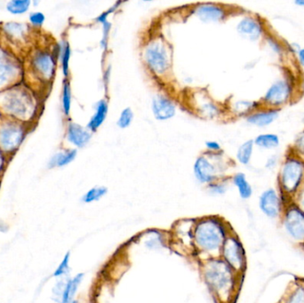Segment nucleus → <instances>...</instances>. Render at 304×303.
Wrapping results in <instances>:
<instances>
[{
    "instance_id": "obj_1",
    "label": "nucleus",
    "mask_w": 304,
    "mask_h": 303,
    "mask_svg": "<svg viewBox=\"0 0 304 303\" xmlns=\"http://www.w3.org/2000/svg\"><path fill=\"white\" fill-rule=\"evenodd\" d=\"M200 273L217 303H235L243 276L227 265L220 257L199 262Z\"/></svg>"
},
{
    "instance_id": "obj_2",
    "label": "nucleus",
    "mask_w": 304,
    "mask_h": 303,
    "mask_svg": "<svg viewBox=\"0 0 304 303\" xmlns=\"http://www.w3.org/2000/svg\"><path fill=\"white\" fill-rule=\"evenodd\" d=\"M232 231L230 224L222 216L196 218L193 227L194 256L199 262L219 257L226 238Z\"/></svg>"
},
{
    "instance_id": "obj_3",
    "label": "nucleus",
    "mask_w": 304,
    "mask_h": 303,
    "mask_svg": "<svg viewBox=\"0 0 304 303\" xmlns=\"http://www.w3.org/2000/svg\"><path fill=\"white\" fill-rule=\"evenodd\" d=\"M304 184V160L296 155L288 156L282 164L278 185L283 199L298 194Z\"/></svg>"
},
{
    "instance_id": "obj_4",
    "label": "nucleus",
    "mask_w": 304,
    "mask_h": 303,
    "mask_svg": "<svg viewBox=\"0 0 304 303\" xmlns=\"http://www.w3.org/2000/svg\"><path fill=\"white\" fill-rule=\"evenodd\" d=\"M219 257L236 273L244 275L248 266L247 253L239 236L234 230L226 238Z\"/></svg>"
},
{
    "instance_id": "obj_5",
    "label": "nucleus",
    "mask_w": 304,
    "mask_h": 303,
    "mask_svg": "<svg viewBox=\"0 0 304 303\" xmlns=\"http://www.w3.org/2000/svg\"><path fill=\"white\" fill-rule=\"evenodd\" d=\"M280 220L287 235L297 243L304 245V209L296 203L287 202Z\"/></svg>"
},
{
    "instance_id": "obj_6",
    "label": "nucleus",
    "mask_w": 304,
    "mask_h": 303,
    "mask_svg": "<svg viewBox=\"0 0 304 303\" xmlns=\"http://www.w3.org/2000/svg\"><path fill=\"white\" fill-rule=\"evenodd\" d=\"M292 94V83L287 79H278L268 88L261 102L264 108L280 109L291 101Z\"/></svg>"
},
{
    "instance_id": "obj_7",
    "label": "nucleus",
    "mask_w": 304,
    "mask_h": 303,
    "mask_svg": "<svg viewBox=\"0 0 304 303\" xmlns=\"http://www.w3.org/2000/svg\"><path fill=\"white\" fill-rule=\"evenodd\" d=\"M144 60L155 74H165L170 66V55L164 43L156 40L147 45L144 50Z\"/></svg>"
},
{
    "instance_id": "obj_8",
    "label": "nucleus",
    "mask_w": 304,
    "mask_h": 303,
    "mask_svg": "<svg viewBox=\"0 0 304 303\" xmlns=\"http://www.w3.org/2000/svg\"><path fill=\"white\" fill-rule=\"evenodd\" d=\"M285 206V200L282 195L273 188L267 189L260 196V210L269 219H281Z\"/></svg>"
},
{
    "instance_id": "obj_9",
    "label": "nucleus",
    "mask_w": 304,
    "mask_h": 303,
    "mask_svg": "<svg viewBox=\"0 0 304 303\" xmlns=\"http://www.w3.org/2000/svg\"><path fill=\"white\" fill-rule=\"evenodd\" d=\"M195 219H183L176 221L172 228V238L175 246L181 247L184 252L194 255L193 227Z\"/></svg>"
},
{
    "instance_id": "obj_10",
    "label": "nucleus",
    "mask_w": 304,
    "mask_h": 303,
    "mask_svg": "<svg viewBox=\"0 0 304 303\" xmlns=\"http://www.w3.org/2000/svg\"><path fill=\"white\" fill-rule=\"evenodd\" d=\"M24 138L22 127L15 123H6L0 127V148L7 152L16 150Z\"/></svg>"
},
{
    "instance_id": "obj_11",
    "label": "nucleus",
    "mask_w": 304,
    "mask_h": 303,
    "mask_svg": "<svg viewBox=\"0 0 304 303\" xmlns=\"http://www.w3.org/2000/svg\"><path fill=\"white\" fill-rule=\"evenodd\" d=\"M236 30L242 38L250 41H257L263 37L264 29L262 22L253 16H247L236 26Z\"/></svg>"
},
{
    "instance_id": "obj_12",
    "label": "nucleus",
    "mask_w": 304,
    "mask_h": 303,
    "mask_svg": "<svg viewBox=\"0 0 304 303\" xmlns=\"http://www.w3.org/2000/svg\"><path fill=\"white\" fill-rule=\"evenodd\" d=\"M194 174L200 184H210L217 181V169L206 157H199L194 165Z\"/></svg>"
},
{
    "instance_id": "obj_13",
    "label": "nucleus",
    "mask_w": 304,
    "mask_h": 303,
    "mask_svg": "<svg viewBox=\"0 0 304 303\" xmlns=\"http://www.w3.org/2000/svg\"><path fill=\"white\" fill-rule=\"evenodd\" d=\"M7 111L16 116H26L30 109V101L24 94H10L5 100Z\"/></svg>"
},
{
    "instance_id": "obj_14",
    "label": "nucleus",
    "mask_w": 304,
    "mask_h": 303,
    "mask_svg": "<svg viewBox=\"0 0 304 303\" xmlns=\"http://www.w3.org/2000/svg\"><path fill=\"white\" fill-rule=\"evenodd\" d=\"M279 113H280V109L263 107L248 116L247 121L248 123L258 128H265L274 123L275 120L278 119Z\"/></svg>"
},
{
    "instance_id": "obj_15",
    "label": "nucleus",
    "mask_w": 304,
    "mask_h": 303,
    "mask_svg": "<svg viewBox=\"0 0 304 303\" xmlns=\"http://www.w3.org/2000/svg\"><path fill=\"white\" fill-rule=\"evenodd\" d=\"M152 112L160 121L170 119L175 115V107L173 102L162 95H157L152 101Z\"/></svg>"
},
{
    "instance_id": "obj_16",
    "label": "nucleus",
    "mask_w": 304,
    "mask_h": 303,
    "mask_svg": "<svg viewBox=\"0 0 304 303\" xmlns=\"http://www.w3.org/2000/svg\"><path fill=\"white\" fill-rule=\"evenodd\" d=\"M35 71L44 79H50L53 77L55 69L54 58L48 52H41L36 54L33 59Z\"/></svg>"
},
{
    "instance_id": "obj_17",
    "label": "nucleus",
    "mask_w": 304,
    "mask_h": 303,
    "mask_svg": "<svg viewBox=\"0 0 304 303\" xmlns=\"http://www.w3.org/2000/svg\"><path fill=\"white\" fill-rule=\"evenodd\" d=\"M18 67L8 53L0 49V86H4L15 79L18 74Z\"/></svg>"
},
{
    "instance_id": "obj_18",
    "label": "nucleus",
    "mask_w": 304,
    "mask_h": 303,
    "mask_svg": "<svg viewBox=\"0 0 304 303\" xmlns=\"http://www.w3.org/2000/svg\"><path fill=\"white\" fill-rule=\"evenodd\" d=\"M196 15L204 23H217L224 19L225 11L214 4H203L196 8Z\"/></svg>"
},
{
    "instance_id": "obj_19",
    "label": "nucleus",
    "mask_w": 304,
    "mask_h": 303,
    "mask_svg": "<svg viewBox=\"0 0 304 303\" xmlns=\"http://www.w3.org/2000/svg\"><path fill=\"white\" fill-rule=\"evenodd\" d=\"M67 139L76 147L83 148L90 141V132L78 124L71 123L68 127Z\"/></svg>"
},
{
    "instance_id": "obj_20",
    "label": "nucleus",
    "mask_w": 304,
    "mask_h": 303,
    "mask_svg": "<svg viewBox=\"0 0 304 303\" xmlns=\"http://www.w3.org/2000/svg\"><path fill=\"white\" fill-rule=\"evenodd\" d=\"M85 278V274L78 273L74 277L67 278L64 284V291L60 296V303H72L75 299L76 294L79 291Z\"/></svg>"
},
{
    "instance_id": "obj_21",
    "label": "nucleus",
    "mask_w": 304,
    "mask_h": 303,
    "mask_svg": "<svg viewBox=\"0 0 304 303\" xmlns=\"http://www.w3.org/2000/svg\"><path fill=\"white\" fill-rule=\"evenodd\" d=\"M108 114V103L105 100H101L95 106V112L92 116L89 123L87 125V129L95 132L104 122Z\"/></svg>"
},
{
    "instance_id": "obj_22",
    "label": "nucleus",
    "mask_w": 304,
    "mask_h": 303,
    "mask_svg": "<svg viewBox=\"0 0 304 303\" xmlns=\"http://www.w3.org/2000/svg\"><path fill=\"white\" fill-rule=\"evenodd\" d=\"M232 183L236 190L238 191V194L241 199L247 200L249 199L253 195V188L249 181L247 180V176L243 172H237L233 176Z\"/></svg>"
},
{
    "instance_id": "obj_23",
    "label": "nucleus",
    "mask_w": 304,
    "mask_h": 303,
    "mask_svg": "<svg viewBox=\"0 0 304 303\" xmlns=\"http://www.w3.org/2000/svg\"><path fill=\"white\" fill-rule=\"evenodd\" d=\"M254 143L256 146L264 149V150H274L280 144L279 136L276 134L268 133L259 135L254 140Z\"/></svg>"
},
{
    "instance_id": "obj_24",
    "label": "nucleus",
    "mask_w": 304,
    "mask_h": 303,
    "mask_svg": "<svg viewBox=\"0 0 304 303\" xmlns=\"http://www.w3.org/2000/svg\"><path fill=\"white\" fill-rule=\"evenodd\" d=\"M76 156H77V150H76L58 152L51 157L50 161L48 162V167L53 168V167L65 166V165H69L71 162L73 161L75 159Z\"/></svg>"
},
{
    "instance_id": "obj_25",
    "label": "nucleus",
    "mask_w": 304,
    "mask_h": 303,
    "mask_svg": "<svg viewBox=\"0 0 304 303\" xmlns=\"http://www.w3.org/2000/svg\"><path fill=\"white\" fill-rule=\"evenodd\" d=\"M254 140H249L244 142L240 147L238 148L236 152V159L242 165H247L251 161L252 156L254 152Z\"/></svg>"
},
{
    "instance_id": "obj_26",
    "label": "nucleus",
    "mask_w": 304,
    "mask_h": 303,
    "mask_svg": "<svg viewBox=\"0 0 304 303\" xmlns=\"http://www.w3.org/2000/svg\"><path fill=\"white\" fill-rule=\"evenodd\" d=\"M107 193H108V189L104 186L93 187L83 195L81 201L84 204H93V203L98 202L101 199H103Z\"/></svg>"
},
{
    "instance_id": "obj_27",
    "label": "nucleus",
    "mask_w": 304,
    "mask_h": 303,
    "mask_svg": "<svg viewBox=\"0 0 304 303\" xmlns=\"http://www.w3.org/2000/svg\"><path fill=\"white\" fill-rule=\"evenodd\" d=\"M263 108L261 101H239L235 104V110L238 115H248Z\"/></svg>"
},
{
    "instance_id": "obj_28",
    "label": "nucleus",
    "mask_w": 304,
    "mask_h": 303,
    "mask_svg": "<svg viewBox=\"0 0 304 303\" xmlns=\"http://www.w3.org/2000/svg\"><path fill=\"white\" fill-rule=\"evenodd\" d=\"M30 4V0H13L8 2L7 9L13 15H22L29 10Z\"/></svg>"
},
{
    "instance_id": "obj_29",
    "label": "nucleus",
    "mask_w": 304,
    "mask_h": 303,
    "mask_svg": "<svg viewBox=\"0 0 304 303\" xmlns=\"http://www.w3.org/2000/svg\"><path fill=\"white\" fill-rule=\"evenodd\" d=\"M71 46L68 42H64V44L60 45V56L62 60V67L63 73L65 77L69 75V68H70V60H71Z\"/></svg>"
},
{
    "instance_id": "obj_30",
    "label": "nucleus",
    "mask_w": 304,
    "mask_h": 303,
    "mask_svg": "<svg viewBox=\"0 0 304 303\" xmlns=\"http://www.w3.org/2000/svg\"><path fill=\"white\" fill-rule=\"evenodd\" d=\"M71 270V253L68 252L64 255L62 262L59 263L55 270L53 271V277L57 278L66 277L70 273Z\"/></svg>"
},
{
    "instance_id": "obj_31",
    "label": "nucleus",
    "mask_w": 304,
    "mask_h": 303,
    "mask_svg": "<svg viewBox=\"0 0 304 303\" xmlns=\"http://www.w3.org/2000/svg\"><path fill=\"white\" fill-rule=\"evenodd\" d=\"M72 107V88L70 83H64V89H63V109L66 116L70 115Z\"/></svg>"
},
{
    "instance_id": "obj_32",
    "label": "nucleus",
    "mask_w": 304,
    "mask_h": 303,
    "mask_svg": "<svg viewBox=\"0 0 304 303\" xmlns=\"http://www.w3.org/2000/svg\"><path fill=\"white\" fill-rule=\"evenodd\" d=\"M134 119V112L130 108H126L120 113V116L117 120V126L122 129L128 128Z\"/></svg>"
},
{
    "instance_id": "obj_33",
    "label": "nucleus",
    "mask_w": 304,
    "mask_h": 303,
    "mask_svg": "<svg viewBox=\"0 0 304 303\" xmlns=\"http://www.w3.org/2000/svg\"><path fill=\"white\" fill-rule=\"evenodd\" d=\"M285 303H304V287L299 286L290 293Z\"/></svg>"
},
{
    "instance_id": "obj_34",
    "label": "nucleus",
    "mask_w": 304,
    "mask_h": 303,
    "mask_svg": "<svg viewBox=\"0 0 304 303\" xmlns=\"http://www.w3.org/2000/svg\"><path fill=\"white\" fill-rule=\"evenodd\" d=\"M227 185L224 183H220L219 180L214 181L213 184L207 185V190L210 194L214 195H223L227 191Z\"/></svg>"
},
{
    "instance_id": "obj_35",
    "label": "nucleus",
    "mask_w": 304,
    "mask_h": 303,
    "mask_svg": "<svg viewBox=\"0 0 304 303\" xmlns=\"http://www.w3.org/2000/svg\"><path fill=\"white\" fill-rule=\"evenodd\" d=\"M45 17L43 13L35 12L30 14V22L34 26L40 27L45 23Z\"/></svg>"
},
{
    "instance_id": "obj_36",
    "label": "nucleus",
    "mask_w": 304,
    "mask_h": 303,
    "mask_svg": "<svg viewBox=\"0 0 304 303\" xmlns=\"http://www.w3.org/2000/svg\"><path fill=\"white\" fill-rule=\"evenodd\" d=\"M294 149L297 151V156L301 157L304 156V131L297 135L294 142Z\"/></svg>"
},
{
    "instance_id": "obj_37",
    "label": "nucleus",
    "mask_w": 304,
    "mask_h": 303,
    "mask_svg": "<svg viewBox=\"0 0 304 303\" xmlns=\"http://www.w3.org/2000/svg\"><path fill=\"white\" fill-rule=\"evenodd\" d=\"M268 44H269V45H270L271 49H272L275 52H277V53H280V52H282V50H283V49H282L281 45H280L278 41H275L274 39H271V40L269 39Z\"/></svg>"
},
{
    "instance_id": "obj_38",
    "label": "nucleus",
    "mask_w": 304,
    "mask_h": 303,
    "mask_svg": "<svg viewBox=\"0 0 304 303\" xmlns=\"http://www.w3.org/2000/svg\"><path fill=\"white\" fill-rule=\"evenodd\" d=\"M206 146H207L208 150L214 151V152L221 150V146L217 142H207Z\"/></svg>"
},
{
    "instance_id": "obj_39",
    "label": "nucleus",
    "mask_w": 304,
    "mask_h": 303,
    "mask_svg": "<svg viewBox=\"0 0 304 303\" xmlns=\"http://www.w3.org/2000/svg\"><path fill=\"white\" fill-rule=\"evenodd\" d=\"M277 163H278V159L275 157V156H271L267 160L266 167L268 169H273L277 165Z\"/></svg>"
},
{
    "instance_id": "obj_40",
    "label": "nucleus",
    "mask_w": 304,
    "mask_h": 303,
    "mask_svg": "<svg viewBox=\"0 0 304 303\" xmlns=\"http://www.w3.org/2000/svg\"><path fill=\"white\" fill-rule=\"evenodd\" d=\"M297 54H298L299 63L302 67H304V47L303 48H300L299 52H297Z\"/></svg>"
},
{
    "instance_id": "obj_41",
    "label": "nucleus",
    "mask_w": 304,
    "mask_h": 303,
    "mask_svg": "<svg viewBox=\"0 0 304 303\" xmlns=\"http://www.w3.org/2000/svg\"><path fill=\"white\" fill-rule=\"evenodd\" d=\"M294 4L296 5L297 7L304 8V0H296L294 1Z\"/></svg>"
},
{
    "instance_id": "obj_42",
    "label": "nucleus",
    "mask_w": 304,
    "mask_h": 303,
    "mask_svg": "<svg viewBox=\"0 0 304 303\" xmlns=\"http://www.w3.org/2000/svg\"><path fill=\"white\" fill-rule=\"evenodd\" d=\"M2 164H3V159H2V156H1V154H0V168H1V166H2Z\"/></svg>"
},
{
    "instance_id": "obj_43",
    "label": "nucleus",
    "mask_w": 304,
    "mask_h": 303,
    "mask_svg": "<svg viewBox=\"0 0 304 303\" xmlns=\"http://www.w3.org/2000/svg\"><path fill=\"white\" fill-rule=\"evenodd\" d=\"M72 303H80L79 302V300H78V299H74V300H73V301H72Z\"/></svg>"
}]
</instances>
